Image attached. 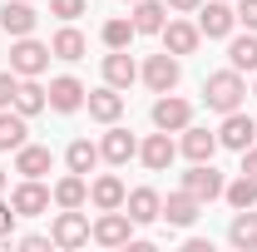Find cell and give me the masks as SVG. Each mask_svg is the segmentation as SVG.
<instances>
[{"label":"cell","mask_w":257,"mask_h":252,"mask_svg":"<svg viewBox=\"0 0 257 252\" xmlns=\"http://www.w3.org/2000/svg\"><path fill=\"white\" fill-rule=\"evenodd\" d=\"M35 25H40V15H35V0H5L0 5V30L5 35H35Z\"/></svg>","instance_id":"16"},{"label":"cell","mask_w":257,"mask_h":252,"mask_svg":"<svg viewBox=\"0 0 257 252\" xmlns=\"http://www.w3.org/2000/svg\"><path fill=\"white\" fill-rule=\"evenodd\" d=\"M89 237H94V222L84 218L79 208H60V218L50 227V242H55V247H84Z\"/></svg>","instance_id":"5"},{"label":"cell","mask_w":257,"mask_h":252,"mask_svg":"<svg viewBox=\"0 0 257 252\" xmlns=\"http://www.w3.org/2000/svg\"><path fill=\"white\" fill-rule=\"evenodd\" d=\"M10 109H20L25 119H30V114H40V109H50L45 84H40V79H20V84H15V104H10Z\"/></svg>","instance_id":"29"},{"label":"cell","mask_w":257,"mask_h":252,"mask_svg":"<svg viewBox=\"0 0 257 252\" xmlns=\"http://www.w3.org/2000/svg\"><path fill=\"white\" fill-rule=\"evenodd\" d=\"M198 213H203V203H198L188 188H178V193H168V198H163V218L173 222V227H193Z\"/></svg>","instance_id":"23"},{"label":"cell","mask_w":257,"mask_h":252,"mask_svg":"<svg viewBox=\"0 0 257 252\" xmlns=\"http://www.w3.org/2000/svg\"><path fill=\"white\" fill-rule=\"evenodd\" d=\"M50 193H55V208H84L89 203V178L84 173H64Z\"/></svg>","instance_id":"28"},{"label":"cell","mask_w":257,"mask_h":252,"mask_svg":"<svg viewBox=\"0 0 257 252\" xmlns=\"http://www.w3.org/2000/svg\"><path fill=\"white\" fill-rule=\"evenodd\" d=\"M50 45L45 40H35V35H20L15 45H10V69L20 74V79H40L45 69H50Z\"/></svg>","instance_id":"2"},{"label":"cell","mask_w":257,"mask_h":252,"mask_svg":"<svg viewBox=\"0 0 257 252\" xmlns=\"http://www.w3.org/2000/svg\"><path fill=\"white\" fill-rule=\"evenodd\" d=\"M15 222H20V213H15V203H5V198H0V237H5V242L15 237Z\"/></svg>","instance_id":"35"},{"label":"cell","mask_w":257,"mask_h":252,"mask_svg":"<svg viewBox=\"0 0 257 252\" xmlns=\"http://www.w3.org/2000/svg\"><path fill=\"white\" fill-rule=\"evenodd\" d=\"M252 144H257V119H247L242 109L223 114V129H218V149H232V154H242V149H252Z\"/></svg>","instance_id":"9"},{"label":"cell","mask_w":257,"mask_h":252,"mask_svg":"<svg viewBox=\"0 0 257 252\" xmlns=\"http://www.w3.org/2000/svg\"><path fill=\"white\" fill-rule=\"evenodd\" d=\"M159 40H163V50L168 55H193L198 45H203V30H198V20H178V15H168V25L159 30Z\"/></svg>","instance_id":"8"},{"label":"cell","mask_w":257,"mask_h":252,"mask_svg":"<svg viewBox=\"0 0 257 252\" xmlns=\"http://www.w3.org/2000/svg\"><path fill=\"white\" fill-rule=\"evenodd\" d=\"M242 173L257 178V144H252V149H242Z\"/></svg>","instance_id":"39"},{"label":"cell","mask_w":257,"mask_h":252,"mask_svg":"<svg viewBox=\"0 0 257 252\" xmlns=\"http://www.w3.org/2000/svg\"><path fill=\"white\" fill-rule=\"evenodd\" d=\"M124 178H114V173H99V178H89V203H94L99 213H109V208H124Z\"/></svg>","instance_id":"21"},{"label":"cell","mask_w":257,"mask_h":252,"mask_svg":"<svg viewBox=\"0 0 257 252\" xmlns=\"http://www.w3.org/2000/svg\"><path fill=\"white\" fill-rule=\"evenodd\" d=\"M15 84H20V74H15V69H0V109L15 104Z\"/></svg>","instance_id":"34"},{"label":"cell","mask_w":257,"mask_h":252,"mask_svg":"<svg viewBox=\"0 0 257 252\" xmlns=\"http://www.w3.org/2000/svg\"><path fill=\"white\" fill-rule=\"evenodd\" d=\"M178 55H168V50H159V55H149L144 60V69H139V79L154 89V94H168V89H178Z\"/></svg>","instance_id":"6"},{"label":"cell","mask_w":257,"mask_h":252,"mask_svg":"<svg viewBox=\"0 0 257 252\" xmlns=\"http://www.w3.org/2000/svg\"><path fill=\"white\" fill-rule=\"evenodd\" d=\"M64 163H69V173H94L99 168V144H89V139H74L69 149H64Z\"/></svg>","instance_id":"30"},{"label":"cell","mask_w":257,"mask_h":252,"mask_svg":"<svg viewBox=\"0 0 257 252\" xmlns=\"http://www.w3.org/2000/svg\"><path fill=\"white\" fill-rule=\"evenodd\" d=\"M227 64L237 69V74H257V30L247 35H227Z\"/></svg>","instance_id":"22"},{"label":"cell","mask_w":257,"mask_h":252,"mask_svg":"<svg viewBox=\"0 0 257 252\" xmlns=\"http://www.w3.org/2000/svg\"><path fill=\"white\" fill-rule=\"evenodd\" d=\"M50 55L64 64H74V60H84L89 55V40H84V30H74V20H64L60 30L50 35Z\"/></svg>","instance_id":"17"},{"label":"cell","mask_w":257,"mask_h":252,"mask_svg":"<svg viewBox=\"0 0 257 252\" xmlns=\"http://www.w3.org/2000/svg\"><path fill=\"white\" fill-rule=\"evenodd\" d=\"M99 158H104V163H114V168H124L128 158H139V139H134L128 129L109 124V134L99 139Z\"/></svg>","instance_id":"14"},{"label":"cell","mask_w":257,"mask_h":252,"mask_svg":"<svg viewBox=\"0 0 257 252\" xmlns=\"http://www.w3.org/2000/svg\"><path fill=\"white\" fill-rule=\"evenodd\" d=\"M134 20H128V15H114V20H104V25H99V40H104V45H109V50H128V45H134Z\"/></svg>","instance_id":"31"},{"label":"cell","mask_w":257,"mask_h":252,"mask_svg":"<svg viewBox=\"0 0 257 252\" xmlns=\"http://www.w3.org/2000/svg\"><path fill=\"white\" fill-rule=\"evenodd\" d=\"M242 99H247V79L227 64V69H213L208 79H203V104L213 109V114H232V109H242Z\"/></svg>","instance_id":"1"},{"label":"cell","mask_w":257,"mask_h":252,"mask_svg":"<svg viewBox=\"0 0 257 252\" xmlns=\"http://www.w3.org/2000/svg\"><path fill=\"white\" fill-rule=\"evenodd\" d=\"M134 227L139 222L128 218L124 208H109V213L94 218V242L99 247H134Z\"/></svg>","instance_id":"3"},{"label":"cell","mask_w":257,"mask_h":252,"mask_svg":"<svg viewBox=\"0 0 257 252\" xmlns=\"http://www.w3.org/2000/svg\"><path fill=\"white\" fill-rule=\"evenodd\" d=\"M188 124H193V104H188V99H178L173 89L154 99V129H163V134H183Z\"/></svg>","instance_id":"7"},{"label":"cell","mask_w":257,"mask_h":252,"mask_svg":"<svg viewBox=\"0 0 257 252\" xmlns=\"http://www.w3.org/2000/svg\"><path fill=\"white\" fill-rule=\"evenodd\" d=\"M84 109H89V119H94V124H119V119H124V94H119V89H114V84H99V89H89V94H84Z\"/></svg>","instance_id":"11"},{"label":"cell","mask_w":257,"mask_h":252,"mask_svg":"<svg viewBox=\"0 0 257 252\" xmlns=\"http://www.w3.org/2000/svg\"><path fill=\"white\" fill-rule=\"evenodd\" d=\"M223 198H227V208H257V178L237 173L232 183H223Z\"/></svg>","instance_id":"32"},{"label":"cell","mask_w":257,"mask_h":252,"mask_svg":"<svg viewBox=\"0 0 257 252\" xmlns=\"http://www.w3.org/2000/svg\"><path fill=\"white\" fill-rule=\"evenodd\" d=\"M232 10H237V25L242 30H257V0H237Z\"/></svg>","instance_id":"36"},{"label":"cell","mask_w":257,"mask_h":252,"mask_svg":"<svg viewBox=\"0 0 257 252\" xmlns=\"http://www.w3.org/2000/svg\"><path fill=\"white\" fill-rule=\"evenodd\" d=\"M134 79H139V64H134V55H128V50H109V55H104V84L128 89Z\"/></svg>","instance_id":"24"},{"label":"cell","mask_w":257,"mask_h":252,"mask_svg":"<svg viewBox=\"0 0 257 252\" xmlns=\"http://www.w3.org/2000/svg\"><path fill=\"white\" fill-rule=\"evenodd\" d=\"M139 158H144V168H149V173H168V163L178 158V144L159 129V134H149V139L139 144Z\"/></svg>","instance_id":"19"},{"label":"cell","mask_w":257,"mask_h":252,"mask_svg":"<svg viewBox=\"0 0 257 252\" xmlns=\"http://www.w3.org/2000/svg\"><path fill=\"white\" fill-rule=\"evenodd\" d=\"M178 154L188 158V163H213V154H218V134L188 124V129H183V139H178Z\"/></svg>","instance_id":"20"},{"label":"cell","mask_w":257,"mask_h":252,"mask_svg":"<svg viewBox=\"0 0 257 252\" xmlns=\"http://www.w3.org/2000/svg\"><path fill=\"white\" fill-rule=\"evenodd\" d=\"M10 203H15V213H20V218H40V213H50L55 193L45 188L40 178H20V183H15V193H10Z\"/></svg>","instance_id":"10"},{"label":"cell","mask_w":257,"mask_h":252,"mask_svg":"<svg viewBox=\"0 0 257 252\" xmlns=\"http://www.w3.org/2000/svg\"><path fill=\"white\" fill-rule=\"evenodd\" d=\"M20 144H30V124L20 109H0V154H15Z\"/></svg>","instance_id":"25"},{"label":"cell","mask_w":257,"mask_h":252,"mask_svg":"<svg viewBox=\"0 0 257 252\" xmlns=\"http://www.w3.org/2000/svg\"><path fill=\"white\" fill-rule=\"evenodd\" d=\"M55 168V149L50 144H20L15 149V173L20 178H45Z\"/></svg>","instance_id":"18"},{"label":"cell","mask_w":257,"mask_h":252,"mask_svg":"<svg viewBox=\"0 0 257 252\" xmlns=\"http://www.w3.org/2000/svg\"><path fill=\"white\" fill-rule=\"evenodd\" d=\"M227 242L237 252H257V213L252 208H237L232 222H227Z\"/></svg>","instance_id":"26"},{"label":"cell","mask_w":257,"mask_h":252,"mask_svg":"<svg viewBox=\"0 0 257 252\" xmlns=\"http://www.w3.org/2000/svg\"><path fill=\"white\" fill-rule=\"evenodd\" d=\"M252 94H257V84H252Z\"/></svg>","instance_id":"41"},{"label":"cell","mask_w":257,"mask_h":252,"mask_svg":"<svg viewBox=\"0 0 257 252\" xmlns=\"http://www.w3.org/2000/svg\"><path fill=\"white\" fill-rule=\"evenodd\" d=\"M15 242H20L25 252H45L50 247V237H40V232H25V237H15Z\"/></svg>","instance_id":"37"},{"label":"cell","mask_w":257,"mask_h":252,"mask_svg":"<svg viewBox=\"0 0 257 252\" xmlns=\"http://www.w3.org/2000/svg\"><path fill=\"white\" fill-rule=\"evenodd\" d=\"M5 183H10V173H5V168H0V193H5Z\"/></svg>","instance_id":"40"},{"label":"cell","mask_w":257,"mask_h":252,"mask_svg":"<svg viewBox=\"0 0 257 252\" xmlns=\"http://www.w3.org/2000/svg\"><path fill=\"white\" fill-rule=\"evenodd\" d=\"M50 15L55 20H79V15H89V0H50Z\"/></svg>","instance_id":"33"},{"label":"cell","mask_w":257,"mask_h":252,"mask_svg":"<svg viewBox=\"0 0 257 252\" xmlns=\"http://www.w3.org/2000/svg\"><path fill=\"white\" fill-rule=\"evenodd\" d=\"M128 20H134L139 35H159L163 25H168V5H163V0H134V15H128Z\"/></svg>","instance_id":"27"},{"label":"cell","mask_w":257,"mask_h":252,"mask_svg":"<svg viewBox=\"0 0 257 252\" xmlns=\"http://www.w3.org/2000/svg\"><path fill=\"white\" fill-rule=\"evenodd\" d=\"M198 30H203V40H227V35L237 30L232 0H203L198 5Z\"/></svg>","instance_id":"4"},{"label":"cell","mask_w":257,"mask_h":252,"mask_svg":"<svg viewBox=\"0 0 257 252\" xmlns=\"http://www.w3.org/2000/svg\"><path fill=\"white\" fill-rule=\"evenodd\" d=\"M124 213L139 227H149V222H159L163 218V193L159 188H128V198H124Z\"/></svg>","instance_id":"15"},{"label":"cell","mask_w":257,"mask_h":252,"mask_svg":"<svg viewBox=\"0 0 257 252\" xmlns=\"http://www.w3.org/2000/svg\"><path fill=\"white\" fill-rule=\"evenodd\" d=\"M163 5H168L173 15H198V5H203V0H163Z\"/></svg>","instance_id":"38"},{"label":"cell","mask_w":257,"mask_h":252,"mask_svg":"<svg viewBox=\"0 0 257 252\" xmlns=\"http://www.w3.org/2000/svg\"><path fill=\"white\" fill-rule=\"evenodd\" d=\"M45 94H50V109H55V114H74V109H84V94H89V89H84L74 74H55Z\"/></svg>","instance_id":"13"},{"label":"cell","mask_w":257,"mask_h":252,"mask_svg":"<svg viewBox=\"0 0 257 252\" xmlns=\"http://www.w3.org/2000/svg\"><path fill=\"white\" fill-rule=\"evenodd\" d=\"M223 183H227V178L213 168V163H193L188 173H183V188H188L198 203H213V198H223Z\"/></svg>","instance_id":"12"}]
</instances>
